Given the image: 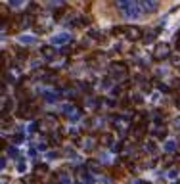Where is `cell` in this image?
Instances as JSON below:
<instances>
[{
    "label": "cell",
    "instance_id": "52a82bcc",
    "mask_svg": "<svg viewBox=\"0 0 180 184\" xmlns=\"http://www.w3.org/2000/svg\"><path fill=\"white\" fill-rule=\"evenodd\" d=\"M42 52H44L46 58H52V56H54V50H52V48H42Z\"/></svg>",
    "mask_w": 180,
    "mask_h": 184
},
{
    "label": "cell",
    "instance_id": "6da1fadb",
    "mask_svg": "<svg viewBox=\"0 0 180 184\" xmlns=\"http://www.w3.org/2000/svg\"><path fill=\"white\" fill-rule=\"evenodd\" d=\"M117 4L129 17H140V10L136 8V4L132 2V0H117Z\"/></svg>",
    "mask_w": 180,
    "mask_h": 184
},
{
    "label": "cell",
    "instance_id": "9c48e42d",
    "mask_svg": "<svg viewBox=\"0 0 180 184\" xmlns=\"http://www.w3.org/2000/svg\"><path fill=\"white\" fill-rule=\"evenodd\" d=\"M10 4H12V6H19L21 0H10Z\"/></svg>",
    "mask_w": 180,
    "mask_h": 184
},
{
    "label": "cell",
    "instance_id": "7a4b0ae2",
    "mask_svg": "<svg viewBox=\"0 0 180 184\" xmlns=\"http://www.w3.org/2000/svg\"><path fill=\"white\" fill-rule=\"evenodd\" d=\"M169 54H171V48H169L167 44H159L155 48V52H153V58H155V60H163V58H167Z\"/></svg>",
    "mask_w": 180,
    "mask_h": 184
},
{
    "label": "cell",
    "instance_id": "277c9868",
    "mask_svg": "<svg viewBox=\"0 0 180 184\" xmlns=\"http://www.w3.org/2000/svg\"><path fill=\"white\" fill-rule=\"evenodd\" d=\"M142 33H140V29H129V39H140Z\"/></svg>",
    "mask_w": 180,
    "mask_h": 184
},
{
    "label": "cell",
    "instance_id": "5b68a950",
    "mask_svg": "<svg viewBox=\"0 0 180 184\" xmlns=\"http://www.w3.org/2000/svg\"><path fill=\"white\" fill-rule=\"evenodd\" d=\"M65 40H69V35H60V36H54V44H57V42H65Z\"/></svg>",
    "mask_w": 180,
    "mask_h": 184
},
{
    "label": "cell",
    "instance_id": "ba28073f",
    "mask_svg": "<svg viewBox=\"0 0 180 184\" xmlns=\"http://www.w3.org/2000/svg\"><path fill=\"white\" fill-rule=\"evenodd\" d=\"M21 42H35L33 36H21Z\"/></svg>",
    "mask_w": 180,
    "mask_h": 184
},
{
    "label": "cell",
    "instance_id": "3957f363",
    "mask_svg": "<svg viewBox=\"0 0 180 184\" xmlns=\"http://www.w3.org/2000/svg\"><path fill=\"white\" fill-rule=\"evenodd\" d=\"M111 73H113V75H119V79L121 77H126V65H123V64L111 65Z\"/></svg>",
    "mask_w": 180,
    "mask_h": 184
},
{
    "label": "cell",
    "instance_id": "8992f818",
    "mask_svg": "<svg viewBox=\"0 0 180 184\" xmlns=\"http://www.w3.org/2000/svg\"><path fill=\"white\" fill-rule=\"evenodd\" d=\"M174 148H176V144H174V142H167V144H165V150H167V151H174Z\"/></svg>",
    "mask_w": 180,
    "mask_h": 184
}]
</instances>
